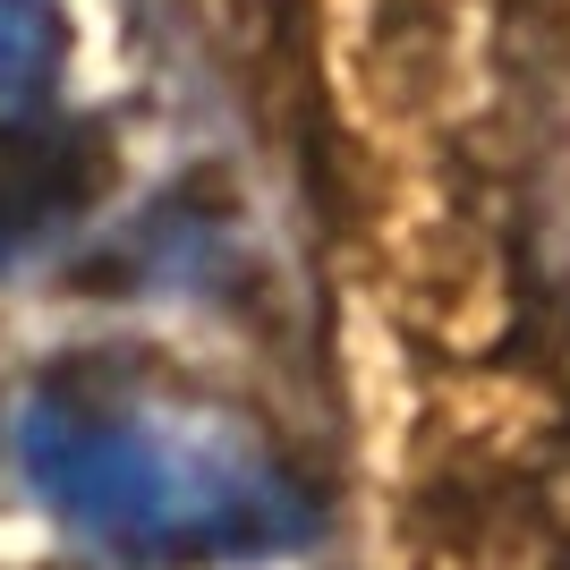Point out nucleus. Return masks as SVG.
I'll return each mask as SVG.
<instances>
[{
  "instance_id": "nucleus-1",
  "label": "nucleus",
  "mask_w": 570,
  "mask_h": 570,
  "mask_svg": "<svg viewBox=\"0 0 570 570\" xmlns=\"http://www.w3.org/2000/svg\"><path fill=\"white\" fill-rule=\"evenodd\" d=\"M18 469L69 537L145 570L273 562L324 528L315 485L247 409L119 357L26 392Z\"/></svg>"
},
{
  "instance_id": "nucleus-2",
  "label": "nucleus",
  "mask_w": 570,
  "mask_h": 570,
  "mask_svg": "<svg viewBox=\"0 0 570 570\" xmlns=\"http://www.w3.org/2000/svg\"><path fill=\"white\" fill-rule=\"evenodd\" d=\"M102 179V145L86 128L35 111H0V264H26L43 238H60Z\"/></svg>"
},
{
  "instance_id": "nucleus-3",
  "label": "nucleus",
  "mask_w": 570,
  "mask_h": 570,
  "mask_svg": "<svg viewBox=\"0 0 570 570\" xmlns=\"http://www.w3.org/2000/svg\"><path fill=\"white\" fill-rule=\"evenodd\" d=\"M69 60V9L60 0H0V111H35Z\"/></svg>"
}]
</instances>
